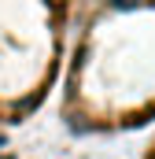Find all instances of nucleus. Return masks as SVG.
Masks as SVG:
<instances>
[{"instance_id": "nucleus-1", "label": "nucleus", "mask_w": 155, "mask_h": 159, "mask_svg": "<svg viewBox=\"0 0 155 159\" xmlns=\"http://www.w3.org/2000/svg\"><path fill=\"white\" fill-rule=\"evenodd\" d=\"M63 122L89 137L155 122V0H89L70 15L63 56Z\"/></svg>"}, {"instance_id": "nucleus-2", "label": "nucleus", "mask_w": 155, "mask_h": 159, "mask_svg": "<svg viewBox=\"0 0 155 159\" xmlns=\"http://www.w3.org/2000/svg\"><path fill=\"white\" fill-rule=\"evenodd\" d=\"M70 0H0V126H22L59 85Z\"/></svg>"}, {"instance_id": "nucleus-3", "label": "nucleus", "mask_w": 155, "mask_h": 159, "mask_svg": "<svg viewBox=\"0 0 155 159\" xmlns=\"http://www.w3.org/2000/svg\"><path fill=\"white\" fill-rule=\"evenodd\" d=\"M144 159H155V141L148 144V152H144Z\"/></svg>"}]
</instances>
